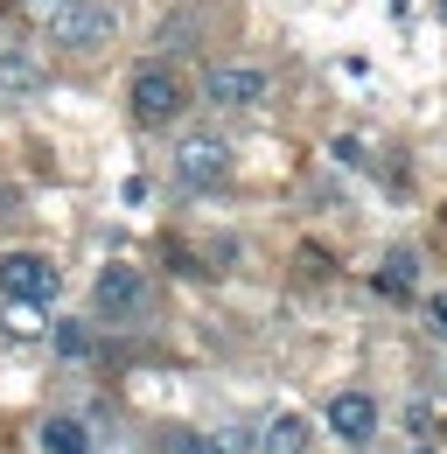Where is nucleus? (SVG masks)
I'll return each instance as SVG.
<instances>
[{"mask_svg":"<svg viewBox=\"0 0 447 454\" xmlns=\"http://www.w3.org/2000/svg\"><path fill=\"white\" fill-rule=\"evenodd\" d=\"M56 50H70V57H91V50H106L112 35H119V14H112L106 0H63L50 21Z\"/></svg>","mask_w":447,"mask_h":454,"instance_id":"f257e3e1","label":"nucleus"},{"mask_svg":"<svg viewBox=\"0 0 447 454\" xmlns=\"http://www.w3.org/2000/svg\"><path fill=\"white\" fill-rule=\"evenodd\" d=\"M126 106H133L140 126H168V119H182V106H189V84L168 63H140L133 84H126Z\"/></svg>","mask_w":447,"mask_h":454,"instance_id":"f03ea898","label":"nucleus"},{"mask_svg":"<svg viewBox=\"0 0 447 454\" xmlns=\"http://www.w3.org/2000/svg\"><path fill=\"white\" fill-rule=\"evenodd\" d=\"M91 315H98V322H140V315H147V273L126 266V259L98 266V280H91Z\"/></svg>","mask_w":447,"mask_h":454,"instance_id":"7ed1b4c3","label":"nucleus"},{"mask_svg":"<svg viewBox=\"0 0 447 454\" xmlns=\"http://www.w3.org/2000/svg\"><path fill=\"white\" fill-rule=\"evenodd\" d=\"M56 286H63V273H56V259H43V252H7V259H0V294H7V301L50 308Z\"/></svg>","mask_w":447,"mask_h":454,"instance_id":"20e7f679","label":"nucleus"},{"mask_svg":"<svg viewBox=\"0 0 447 454\" xmlns=\"http://www.w3.org/2000/svg\"><path fill=\"white\" fill-rule=\"evenodd\" d=\"M203 98H210L217 113H252V106L266 98V70H252V63H217V70L203 77Z\"/></svg>","mask_w":447,"mask_h":454,"instance_id":"39448f33","label":"nucleus"},{"mask_svg":"<svg viewBox=\"0 0 447 454\" xmlns=\"http://www.w3.org/2000/svg\"><path fill=\"white\" fill-rule=\"evenodd\" d=\"M175 175H182L189 189H217L224 175H231V147H224L217 133H189V140L175 147Z\"/></svg>","mask_w":447,"mask_h":454,"instance_id":"423d86ee","label":"nucleus"},{"mask_svg":"<svg viewBox=\"0 0 447 454\" xmlns=\"http://www.w3.org/2000/svg\"><path fill=\"white\" fill-rule=\"evenodd\" d=\"M322 427H329L342 448H364V441L378 434V398L371 392H335L329 412H322Z\"/></svg>","mask_w":447,"mask_h":454,"instance_id":"0eeeda50","label":"nucleus"},{"mask_svg":"<svg viewBox=\"0 0 447 454\" xmlns=\"http://www.w3.org/2000/svg\"><path fill=\"white\" fill-rule=\"evenodd\" d=\"M308 441H315V427L301 412H273L266 434H259V454H308Z\"/></svg>","mask_w":447,"mask_h":454,"instance_id":"6e6552de","label":"nucleus"},{"mask_svg":"<svg viewBox=\"0 0 447 454\" xmlns=\"http://www.w3.org/2000/svg\"><path fill=\"white\" fill-rule=\"evenodd\" d=\"M35 441H43V454H91V434H84L77 419H63V412L35 427Z\"/></svg>","mask_w":447,"mask_h":454,"instance_id":"1a4fd4ad","label":"nucleus"},{"mask_svg":"<svg viewBox=\"0 0 447 454\" xmlns=\"http://www.w3.org/2000/svg\"><path fill=\"white\" fill-rule=\"evenodd\" d=\"M412 286H420V259H412V252H385V266H378V294L405 301Z\"/></svg>","mask_w":447,"mask_h":454,"instance_id":"9d476101","label":"nucleus"},{"mask_svg":"<svg viewBox=\"0 0 447 454\" xmlns=\"http://www.w3.org/2000/svg\"><path fill=\"white\" fill-rule=\"evenodd\" d=\"M0 77H7L14 91H43V63L28 57V50H14V43L0 50Z\"/></svg>","mask_w":447,"mask_h":454,"instance_id":"9b49d317","label":"nucleus"},{"mask_svg":"<svg viewBox=\"0 0 447 454\" xmlns=\"http://www.w3.org/2000/svg\"><path fill=\"white\" fill-rule=\"evenodd\" d=\"M7 329H14V336H35V329H43L35 301H7Z\"/></svg>","mask_w":447,"mask_h":454,"instance_id":"f8f14e48","label":"nucleus"},{"mask_svg":"<svg viewBox=\"0 0 447 454\" xmlns=\"http://www.w3.org/2000/svg\"><path fill=\"white\" fill-rule=\"evenodd\" d=\"M56 349H63V356H84V349H91L84 322H63V329H56Z\"/></svg>","mask_w":447,"mask_h":454,"instance_id":"ddd939ff","label":"nucleus"},{"mask_svg":"<svg viewBox=\"0 0 447 454\" xmlns=\"http://www.w3.org/2000/svg\"><path fill=\"white\" fill-rule=\"evenodd\" d=\"M427 322H434V336H447V294H434V301H427Z\"/></svg>","mask_w":447,"mask_h":454,"instance_id":"4468645a","label":"nucleus"},{"mask_svg":"<svg viewBox=\"0 0 447 454\" xmlns=\"http://www.w3.org/2000/svg\"><path fill=\"white\" fill-rule=\"evenodd\" d=\"M21 7H63V0H21Z\"/></svg>","mask_w":447,"mask_h":454,"instance_id":"2eb2a0df","label":"nucleus"},{"mask_svg":"<svg viewBox=\"0 0 447 454\" xmlns=\"http://www.w3.org/2000/svg\"><path fill=\"white\" fill-rule=\"evenodd\" d=\"M0 210H7V189H0Z\"/></svg>","mask_w":447,"mask_h":454,"instance_id":"dca6fc26","label":"nucleus"},{"mask_svg":"<svg viewBox=\"0 0 447 454\" xmlns=\"http://www.w3.org/2000/svg\"><path fill=\"white\" fill-rule=\"evenodd\" d=\"M441 14H447V0H441Z\"/></svg>","mask_w":447,"mask_h":454,"instance_id":"f3484780","label":"nucleus"}]
</instances>
